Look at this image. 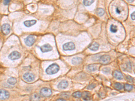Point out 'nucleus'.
Returning a JSON list of instances; mask_svg holds the SVG:
<instances>
[{
	"instance_id": "nucleus-1",
	"label": "nucleus",
	"mask_w": 135,
	"mask_h": 101,
	"mask_svg": "<svg viewBox=\"0 0 135 101\" xmlns=\"http://www.w3.org/2000/svg\"><path fill=\"white\" fill-rule=\"evenodd\" d=\"M60 70L59 65L56 64H52L49 66L46 69V73L48 75H53L58 72Z\"/></svg>"
},
{
	"instance_id": "nucleus-2",
	"label": "nucleus",
	"mask_w": 135,
	"mask_h": 101,
	"mask_svg": "<svg viewBox=\"0 0 135 101\" xmlns=\"http://www.w3.org/2000/svg\"><path fill=\"white\" fill-rule=\"evenodd\" d=\"M40 93L43 97H49L51 95L52 91L49 88H43L40 90Z\"/></svg>"
},
{
	"instance_id": "nucleus-3",
	"label": "nucleus",
	"mask_w": 135,
	"mask_h": 101,
	"mask_svg": "<svg viewBox=\"0 0 135 101\" xmlns=\"http://www.w3.org/2000/svg\"><path fill=\"white\" fill-rule=\"evenodd\" d=\"M75 48L74 44L72 42H67L63 46V49L64 50H73Z\"/></svg>"
},
{
	"instance_id": "nucleus-4",
	"label": "nucleus",
	"mask_w": 135,
	"mask_h": 101,
	"mask_svg": "<svg viewBox=\"0 0 135 101\" xmlns=\"http://www.w3.org/2000/svg\"><path fill=\"white\" fill-rule=\"evenodd\" d=\"M24 42L27 46H32L35 42V38L33 36H29L25 39Z\"/></svg>"
},
{
	"instance_id": "nucleus-5",
	"label": "nucleus",
	"mask_w": 135,
	"mask_h": 101,
	"mask_svg": "<svg viewBox=\"0 0 135 101\" xmlns=\"http://www.w3.org/2000/svg\"><path fill=\"white\" fill-rule=\"evenodd\" d=\"M10 30V26L8 24L5 23L2 25L1 27V31L2 33L5 35H7L9 34Z\"/></svg>"
},
{
	"instance_id": "nucleus-6",
	"label": "nucleus",
	"mask_w": 135,
	"mask_h": 101,
	"mask_svg": "<svg viewBox=\"0 0 135 101\" xmlns=\"http://www.w3.org/2000/svg\"><path fill=\"white\" fill-rule=\"evenodd\" d=\"M23 79L27 82H32L34 80L35 76L33 74L30 73H26L23 76Z\"/></svg>"
},
{
	"instance_id": "nucleus-7",
	"label": "nucleus",
	"mask_w": 135,
	"mask_h": 101,
	"mask_svg": "<svg viewBox=\"0 0 135 101\" xmlns=\"http://www.w3.org/2000/svg\"><path fill=\"white\" fill-rule=\"evenodd\" d=\"M20 57L21 55L18 52L13 51L9 55V59L12 60H14L20 59Z\"/></svg>"
},
{
	"instance_id": "nucleus-8",
	"label": "nucleus",
	"mask_w": 135,
	"mask_h": 101,
	"mask_svg": "<svg viewBox=\"0 0 135 101\" xmlns=\"http://www.w3.org/2000/svg\"><path fill=\"white\" fill-rule=\"evenodd\" d=\"M9 94L7 91L1 89L0 90V99L5 100L9 98Z\"/></svg>"
},
{
	"instance_id": "nucleus-9",
	"label": "nucleus",
	"mask_w": 135,
	"mask_h": 101,
	"mask_svg": "<svg viewBox=\"0 0 135 101\" xmlns=\"http://www.w3.org/2000/svg\"><path fill=\"white\" fill-rule=\"evenodd\" d=\"M40 50L43 53L48 52L52 50V47L50 44H45L40 47Z\"/></svg>"
},
{
	"instance_id": "nucleus-10",
	"label": "nucleus",
	"mask_w": 135,
	"mask_h": 101,
	"mask_svg": "<svg viewBox=\"0 0 135 101\" xmlns=\"http://www.w3.org/2000/svg\"><path fill=\"white\" fill-rule=\"evenodd\" d=\"M110 60V56L107 55H103L100 58V62L103 64H107Z\"/></svg>"
},
{
	"instance_id": "nucleus-11",
	"label": "nucleus",
	"mask_w": 135,
	"mask_h": 101,
	"mask_svg": "<svg viewBox=\"0 0 135 101\" xmlns=\"http://www.w3.org/2000/svg\"><path fill=\"white\" fill-rule=\"evenodd\" d=\"M100 45L97 42H94L91 44L89 46V48L90 50L93 51H96L99 49Z\"/></svg>"
},
{
	"instance_id": "nucleus-12",
	"label": "nucleus",
	"mask_w": 135,
	"mask_h": 101,
	"mask_svg": "<svg viewBox=\"0 0 135 101\" xmlns=\"http://www.w3.org/2000/svg\"><path fill=\"white\" fill-rule=\"evenodd\" d=\"M37 23V21L35 20H27L24 22V25L27 27H31L33 25H35Z\"/></svg>"
},
{
	"instance_id": "nucleus-13",
	"label": "nucleus",
	"mask_w": 135,
	"mask_h": 101,
	"mask_svg": "<svg viewBox=\"0 0 135 101\" xmlns=\"http://www.w3.org/2000/svg\"><path fill=\"white\" fill-rule=\"evenodd\" d=\"M113 75L114 78H116L118 80H121L123 79L122 74L121 72H120L119 71H114L113 73Z\"/></svg>"
},
{
	"instance_id": "nucleus-14",
	"label": "nucleus",
	"mask_w": 135,
	"mask_h": 101,
	"mask_svg": "<svg viewBox=\"0 0 135 101\" xmlns=\"http://www.w3.org/2000/svg\"><path fill=\"white\" fill-rule=\"evenodd\" d=\"M68 86V82L67 81L64 80L61 81L60 83L58 85V87L60 89H65Z\"/></svg>"
},
{
	"instance_id": "nucleus-15",
	"label": "nucleus",
	"mask_w": 135,
	"mask_h": 101,
	"mask_svg": "<svg viewBox=\"0 0 135 101\" xmlns=\"http://www.w3.org/2000/svg\"><path fill=\"white\" fill-rule=\"evenodd\" d=\"M83 61V59L82 58H79V57H76V58H74L72 59V63L73 64L75 65H78L80 64Z\"/></svg>"
},
{
	"instance_id": "nucleus-16",
	"label": "nucleus",
	"mask_w": 135,
	"mask_h": 101,
	"mask_svg": "<svg viewBox=\"0 0 135 101\" xmlns=\"http://www.w3.org/2000/svg\"><path fill=\"white\" fill-rule=\"evenodd\" d=\"M82 96H83V99L85 100V101H88L90 100V93L88 92H84L83 93V94H82Z\"/></svg>"
},
{
	"instance_id": "nucleus-17",
	"label": "nucleus",
	"mask_w": 135,
	"mask_h": 101,
	"mask_svg": "<svg viewBox=\"0 0 135 101\" xmlns=\"http://www.w3.org/2000/svg\"><path fill=\"white\" fill-rule=\"evenodd\" d=\"M30 99L31 101H39L40 100V97L36 93H34L31 96Z\"/></svg>"
},
{
	"instance_id": "nucleus-18",
	"label": "nucleus",
	"mask_w": 135,
	"mask_h": 101,
	"mask_svg": "<svg viewBox=\"0 0 135 101\" xmlns=\"http://www.w3.org/2000/svg\"><path fill=\"white\" fill-rule=\"evenodd\" d=\"M98 66L96 64L90 65L88 67V69L90 72H95L97 70Z\"/></svg>"
},
{
	"instance_id": "nucleus-19",
	"label": "nucleus",
	"mask_w": 135,
	"mask_h": 101,
	"mask_svg": "<svg viewBox=\"0 0 135 101\" xmlns=\"http://www.w3.org/2000/svg\"><path fill=\"white\" fill-rule=\"evenodd\" d=\"M7 82L11 85H14L17 82V80L15 78L11 77L8 80Z\"/></svg>"
},
{
	"instance_id": "nucleus-20",
	"label": "nucleus",
	"mask_w": 135,
	"mask_h": 101,
	"mask_svg": "<svg viewBox=\"0 0 135 101\" xmlns=\"http://www.w3.org/2000/svg\"><path fill=\"white\" fill-rule=\"evenodd\" d=\"M95 0H83V3L85 6H88L91 5L94 2Z\"/></svg>"
},
{
	"instance_id": "nucleus-21",
	"label": "nucleus",
	"mask_w": 135,
	"mask_h": 101,
	"mask_svg": "<svg viewBox=\"0 0 135 101\" xmlns=\"http://www.w3.org/2000/svg\"><path fill=\"white\" fill-rule=\"evenodd\" d=\"M96 13L99 16H102L105 14V10L102 8H98L96 10Z\"/></svg>"
},
{
	"instance_id": "nucleus-22",
	"label": "nucleus",
	"mask_w": 135,
	"mask_h": 101,
	"mask_svg": "<svg viewBox=\"0 0 135 101\" xmlns=\"http://www.w3.org/2000/svg\"><path fill=\"white\" fill-rule=\"evenodd\" d=\"M124 88L125 89V90H126V91H131L133 88V87L132 85H130V84H125L124 86Z\"/></svg>"
},
{
	"instance_id": "nucleus-23",
	"label": "nucleus",
	"mask_w": 135,
	"mask_h": 101,
	"mask_svg": "<svg viewBox=\"0 0 135 101\" xmlns=\"http://www.w3.org/2000/svg\"><path fill=\"white\" fill-rule=\"evenodd\" d=\"M114 88L117 90H121L122 88V85L120 83H116L114 85Z\"/></svg>"
},
{
	"instance_id": "nucleus-24",
	"label": "nucleus",
	"mask_w": 135,
	"mask_h": 101,
	"mask_svg": "<svg viewBox=\"0 0 135 101\" xmlns=\"http://www.w3.org/2000/svg\"><path fill=\"white\" fill-rule=\"evenodd\" d=\"M110 31L112 33H116L118 31L117 27L115 25L112 24L110 27Z\"/></svg>"
},
{
	"instance_id": "nucleus-25",
	"label": "nucleus",
	"mask_w": 135,
	"mask_h": 101,
	"mask_svg": "<svg viewBox=\"0 0 135 101\" xmlns=\"http://www.w3.org/2000/svg\"><path fill=\"white\" fill-rule=\"evenodd\" d=\"M73 96L75 98H80L82 96V93L80 92H74L73 94Z\"/></svg>"
},
{
	"instance_id": "nucleus-26",
	"label": "nucleus",
	"mask_w": 135,
	"mask_h": 101,
	"mask_svg": "<svg viewBox=\"0 0 135 101\" xmlns=\"http://www.w3.org/2000/svg\"><path fill=\"white\" fill-rule=\"evenodd\" d=\"M103 72L105 73H109L110 71V69L109 68H108V67H106V68H104V69L102 70Z\"/></svg>"
},
{
	"instance_id": "nucleus-27",
	"label": "nucleus",
	"mask_w": 135,
	"mask_h": 101,
	"mask_svg": "<svg viewBox=\"0 0 135 101\" xmlns=\"http://www.w3.org/2000/svg\"><path fill=\"white\" fill-rule=\"evenodd\" d=\"M96 86V84H91L90 85H89L87 87V88L88 89H92L94 88H95Z\"/></svg>"
},
{
	"instance_id": "nucleus-28",
	"label": "nucleus",
	"mask_w": 135,
	"mask_h": 101,
	"mask_svg": "<svg viewBox=\"0 0 135 101\" xmlns=\"http://www.w3.org/2000/svg\"><path fill=\"white\" fill-rule=\"evenodd\" d=\"M61 95L63 97L65 98H68L70 97V95H69L68 93H62V94H61Z\"/></svg>"
},
{
	"instance_id": "nucleus-29",
	"label": "nucleus",
	"mask_w": 135,
	"mask_h": 101,
	"mask_svg": "<svg viewBox=\"0 0 135 101\" xmlns=\"http://www.w3.org/2000/svg\"><path fill=\"white\" fill-rule=\"evenodd\" d=\"M10 0H3V3L4 5H8L9 3L10 2Z\"/></svg>"
},
{
	"instance_id": "nucleus-30",
	"label": "nucleus",
	"mask_w": 135,
	"mask_h": 101,
	"mask_svg": "<svg viewBox=\"0 0 135 101\" xmlns=\"http://www.w3.org/2000/svg\"><path fill=\"white\" fill-rule=\"evenodd\" d=\"M126 79H127V80H128V81H130V82H132L133 81V78H132L130 76H127V77H126Z\"/></svg>"
},
{
	"instance_id": "nucleus-31",
	"label": "nucleus",
	"mask_w": 135,
	"mask_h": 101,
	"mask_svg": "<svg viewBox=\"0 0 135 101\" xmlns=\"http://www.w3.org/2000/svg\"><path fill=\"white\" fill-rule=\"evenodd\" d=\"M135 12H134L133 13H132V14H131V19L133 20H134L135 19Z\"/></svg>"
},
{
	"instance_id": "nucleus-32",
	"label": "nucleus",
	"mask_w": 135,
	"mask_h": 101,
	"mask_svg": "<svg viewBox=\"0 0 135 101\" xmlns=\"http://www.w3.org/2000/svg\"><path fill=\"white\" fill-rule=\"evenodd\" d=\"M116 12L118 14H120L121 13L120 9H119L118 8H117L116 9Z\"/></svg>"
},
{
	"instance_id": "nucleus-33",
	"label": "nucleus",
	"mask_w": 135,
	"mask_h": 101,
	"mask_svg": "<svg viewBox=\"0 0 135 101\" xmlns=\"http://www.w3.org/2000/svg\"><path fill=\"white\" fill-rule=\"evenodd\" d=\"M57 101H65V100L64 99H62V98H60V99H57Z\"/></svg>"
},
{
	"instance_id": "nucleus-34",
	"label": "nucleus",
	"mask_w": 135,
	"mask_h": 101,
	"mask_svg": "<svg viewBox=\"0 0 135 101\" xmlns=\"http://www.w3.org/2000/svg\"><path fill=\"white\" fill-rule=\"evenodd\" d=\"M128 2H132L133 1H134V0H127Z\"/></svg>"
}]
</instances>
